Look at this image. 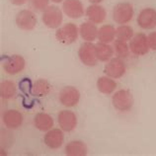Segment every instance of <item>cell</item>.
Returning <instances> with one entry per match:
<instances>
[{
    "mask_svg": "<svg viewBox=\"0 0 156 156\" xmlns=\"http://www.w3.org/2000/svg\"><path fill=\"white\" fill-rule=\"evenodd\" d=\"M112 103L116 110L121 111V112H126L133 108V97L128 90H119L113 95Z\"/></svg>",
    "mask_w": 156,
    "mask_h": 156,
    "instance_id": "cell-1",
    "label": "cell"
},
{
    "mask_svg": "<svg viewBox=\"0 0 156 156\" xmlns=\"http://www.w3.org/2000/svg\"><path fill=\"white\" fill-rule=\"evenodd\" d=\"M133 17V7L131 4L128 2H122L117 4L113 11L114 21L120 24V25H126L131 21Z\"/></svg>",
    "mask_w": 156,
    "mask_h": 156,
    "instance_id": "cell-2",
    "label": "cell"
},
{
    "mask_svg": "<svg viewBox=\"0 0 156 156\" xmlns=\"http://www.w3.org/2000/svg\"><path fill=\"white\" fill-rule=\"evenodd\" d=\"M55 38L63 44H71L78 38V28L73 23L65 24L63 27L57 29Z\"/></svg>",
    "mask_w": 156,
    "mask_h": 156,
    "instance_id": "cell-3",
    "label": "cell"
},
{
    "mask_svg": "<svg viewBox=\"0 0 156 156\" xmlns=\"http://www.w3.org/2000/svg\"><path fill=\"white\" fill-rule=\"evenodd\" d=\"M43 22L51 29L58 28L62 23V12L57 6H48L43 13Z\"/></svg>",
    "mask_w": 156,
    "mask_h": 156,
    "instance_id": "cell-4",
    "label": "cell"
},
{
    "mask_svg": "<svg viewBox=\"0 0 156 156\" xmlns=\"http://www.w3.org/2000/svg\"><path fill=\"white\" fill-rule=\"evenodd\" d=\"M78 56L81 62L87 66L96 65L98 58L96 55V44H93L91 42H87L81 44L78 51Z\"/></svg>",
    "mask_w": 156,
    "mask_h": 156,
    "instance_id": "cell-5",
    "label": "cell"
},
{
    "mask_svg": "<svg viewBox=\"0 0 156 156\" xmlns=\"http://www.w3.org/2000/svg\"><path fill=\"white\" fill-rule=\"evenodd\" d=\"M149 48L148 40L143 33H138L130 40L129 51L135 55H144L148 52Z\"/></svg>",
    "mask_w": 156,
    "mask_h": 156,
    "instance_id": "cell-6",
    "label": "cell"
},
{
    "mask_svg": "<svg viewBox=\"0 0 156 156\" xmlns=\"http://www.w3.org/2000/svg\"><path fill=\"white\" fill-rule=\"evenodd\" d=\"M80 100L79 91L72 86H66L59 93V102L65 107L71 108L78 104Z\"/></svg>",
    "mask_w": 156,
    "mask_h": 156,
    "instance_id": "cell-7",
    "label": "cell"
},
{
    "mask_svg": "<svg viewBox=\"0 0 156 156\" xmlns=\"http://www.w3.org/2000/svg\"><path fill=\"white\" fill-rule=\"evenodd\" d=\"M16 24L24 31H31L37 25V17L31 10H22L16 16Z\"/></svg>",
    "mask_w": 156,
    "mask_h": 156,
    "instance_id": "cell-8",
    "label": "cell"
},
{
    "mask_svg": "<svg viewBox=\"0 0 156 156\" xmlns=\"http://www.w3.org/2000/svg\"><path fill=\"white\" fill-rule=\"evenodd\" d=\"M57 120H58L60 129L63 131H67V133L72 131L77 126L76 115L68 110H63L59 112L58 116H57Z\"/></svg>",
    "mask_w": 156,
    "mask_h": 156,
    "instance_id": "cell-9",
    "label": "cell"
},
{
    "mask_svg": "<svg viewBox=\"0 0 156 156\" xmlns=\"http://www.w3.org/2000/svg\"><path fill=\"white\" fill-rule=\"evenodd\" d=\"M137 24L138 26L144 29V30H149L156 27V10L153 8H145L141 10L137 17Z\"/></svg>",
    "mask_w": 156,
    "mask_h": 156,
    "instance_id": "cell-10",
    "label": "cell"
},
{
    "mask_svg": "<svg viewBox=\"0 0 156 156\" xmlns=\"http://www.w3.org/2000/svg\"><path fill=\"white\" fill-rule=\"evenodd\" d=\"M25 59L21 55H12L6 58L5 62L3 64V68L6 73L10 75L18 74L25 68Z\"/></svg>",
    "mask_w": 156,
    "mask_h": 156,
    "instance_id": "cell-11",
    "label": "cell"
},
{
    "mask_svg": "<svg viewBox=\"0 0 156 156\" xmlns=\"http://www.w3.org/2000/svg\"><path fill=\"white\" fill-rule=\"evenodd\" d=\"M104 71L108 76L118 79L126 73V65L120 57L111 58L108 64H106Z\"/></svg>",
    "mask_w": 156,
    "mask_h": 156,
    "instance_id": "cell-12",
    "label": "cell"
},
{
    "mask_svg": "<svg viewBox=\"0 0 156 156\" xmlns=\"http://www.w3.org/2000/svg\"><path fill=\"white\" fill-rule=\"evenodd\" d=\"M62 10L65 15L72 19L81 18L84 15V7L80 0H65Z\"/></svg>",
    "mask_w": 156,
    "mask_h": 156,
    "instance_id": "cell-13",
    "label": "cell"
},
{
    "mask_svg": "<svg viewBox=\"0 0 156 156\" xmlns=\"http://www.w3.org/2000/svg\"><path fill=\"white\" fill-rule=\"evenodd\" d=\"M44 141L48 147L51 149H58L64 141V134L62 129H50L44 137Z\"/></svg>",
    "mask_w": 156,
    "mask_h": 156,
    "instance_id": "cell-14",
    "label": "cell"
},
{
    "mask_svg": "<svg viewBox=\"0 0 156 156\" xmlns=\"http://www.w3.org/2000/svg\"><path fill=\"white\" fill-rule=\"evenodd\" d=\"M3 122L8 129H16L22 126L23 116L16 110H8L3 114Z\"/></svg>",
    "mask_w": 156,
    "mask_h": 156,
    "instance_id": "cell-15",
    "label": "cell"
},
{
    "mask_svg": "<svg viewBox=\"0 0 156 156\" xmlns=\"http://www.w3.org/2000/svg\"><path fill=\"white\" fill-rule=\"evenodd\" d=\"M86 16L90 22L94 24H100L104 22L106 19V10L103 6H100L98 4H93L89 6L86 10Z\"/></svg>",
    "mask_w": 156,
    "mask_h": 156,
    "instance_id": "cell-16",
    "label": "cell"
},
{
    "mask_svg": "<svg viewBox=\"0 0 156 156\" xmlns=\"http://www.w3.org/2000/svg\"><path fill=\"white\" fill-rule=\"evenodd\" d=\"M98 29L96 25L92 22H84L80 26L79 33L81 38L87 42H93L98 38Z\"/></svg>",
    "mask_w": 156,
    "mask_h": 156,
    "instance_id": "cell-17",
    "label": "cell"
},
{
    "mask_svg": "<svg viewBox=\"0 0 156 156\" xmlns=\"http://www.w3.org/2000/svg\"><path fill=\"white\" fill-rule=\"evenodd\" d=\"M65 154L68 156H84L87 154V146L80 140H72L65 146Z\"/></svg>",
    "mask_w": 156,
    "mask_h": 156,
    "instance_id": "cell-18",
    "label": "cell"
},
{
    "mask_svg": "<svg viewBox=\"0 0 156 156\" xmlns=\"http://www.w3.org/2000/svg\"><path fill=\"white\" fill-rule=\"evenodd\" d=\"M35 126L41 131H48L52 129L53 126V120L52 118L48 114L39 113L36 115L34 120Z\"/></svg>",
    "mask_w": 156,
    "mask_h": 156,
    "instance_id": "cell-19",
    "label": "cell"
},
{
    "mask_svg": "<svg viewBox=\"0 0 156 156\" xmlns=\"http://www.w3.org/2000/svg\"><path fill=\"white\" fill-rule=\"evenodd\" d=\"M97 88L98 90L106 95H110L112 94L117 88L116 81L113 80L112 77L110 76H102L97 81Z\"/></svg>",
    "mask_w": 156,
    "mask_h": 156,
    "instance_id": "cell-20",
    "label": "cell"
},
{
    "mask_svg": "<svg viewBox=\"0 0 156 156\" xmlns=\"http://www.w3.org/2000/svg\"><path fill=\"white\" fill-rule=\"evenodd\" d=\"M96 55L98 60L105 62L112 58L114 55V48L109 44L100 42L96 44Z\"/></svg>",
    "mask_w": 156,
    "mask_h": 156,
    "instance_id": "cell-21",
    "label": "cell"
},
{
    "mask_svg": "<svg viewBox=\"0 0 156 156\" xmlns=\"http://www.w3.org/2000/svg\"><path fill=\"white\" fill-rule=\"evenodd\" d=\"M51 91V84L46 79H39L37 80L34 85L32 86L31 92L34 96L37 97H44L47 96Z\"/></svg>",
    "mask_w": 156,
    "mask_h": 156,
    "instance_id": "cell-22",
    "label": "cell"
},
{
    "mask_svg": "<svg viewBox=\"0 0 156 156\" xmlns=\"http://www.w3.org/2000/svg\"><path fill=\"white\" fill-rule=\"evenodd\" d=\"M116 37V29L112 25H104L98 31V39L100 42L109 44L113 42Z\"/></svg>",
    "mask_w": 156,
    "mask_h": 156,
    "instance_id": "cell-23",
    "label": "cell"
},
{
    "mask_svg": "<svg viewBox=\"0 0 156 156\" xmlns=\"http://www.w3.org/2000/svg\"><path fill=\"white\" fill-rule=\"evenodd\" d=\"M16 91L17 88L13 81L5 80L0 84V95L3 99H12L16 95Z\"/></svg>",
    "mask_w": 156,
    "mask_h": 156,
    "instance_id": "cell-24",
    "label": "cell"
},
{
    "mask_svg": "<svg viewBox=\"0 0 156 156\" xmlns=\"http://www.w3.org/2000/svg\"><path fill=\"white\" fill-rule=\"evenodd\" d=\"M116 37H117V39L125 41V42L130 41L133 38V28L126 25H122L120 27H118L116 30Z\"/></svg>",
    "mask_w": 156,
    "mask_h": 156,
    "instance_id": "cell-25",
    "label": "cell"
},
{
    "mask_svg": "<svg viewBox=\"0 0 156 156\" xmlns=\"http://www.w3.org/2000/svg\"><path fill=\"white\" fill-rule=\"evenodd\" d=\"M114 48L119 57H126L129 51V46L125 41L117 39L114 43Z\"/></svg>",
    "mask_w": 156,
    "mask_h": 156,
    "instance_id": "cell-26",
    "label": "cell"
},
{
    "mask_svg": "<svg viewBox=\"0 0 156 156\" xmlns=\"http://www.w3.org/2000/svg\"><path fill=\"white\" fill-rule=\"evenodd\" d=\"M30 5L36 11H44L48 7L50 0H29Z\"/></svg>",
    "mask_w": 156,
    "mask_h": 156,
    "instance_id": "cell-27",
    "label": "cell"
},
{
    "mask_svg": "<svg viewBox=\"0 0 156 156\" xmlns=\"http://www.w3.org/2000/svg\"><path fill=\"white\" fill-rule=\"evenodd\" d=\"M147 40H148V44L149 48L151 50L156 51V32H152L150 33L147 37Z\"/></svg>",
    "mask_w": 156,
    "mask_h": 156,
    "instance_id": "cell-28",
    "label": "cell"
},
{
    "mask_svg": "<svg viewBox=\"0 0 156 156\" xmlns=\"http://www.w3.org/2000/svg\"><path fill=\"white\" fill-rule=\"evenodd\" d=\"M10 1L14 4V5H23V4H25L28 0H10Z\"/></svg>",
    "mask_w": 156,
    "mask_h": 156,
    "instance_id": "cell-29",
    "label": "cell"
},
{
    "mask_svg": "<svg viewBox=\"0 0 156 156\" xmlns=\"http://www.w3.org/2000/svg\"><path fill=\"white\" fill-rule=\"evenodd\" d=\"M90 2L91 3H93V4H97V3H100V2H102L103 0H89Z\"/></svg>",
    "mask_w": 156,
    "mask_h": 156,
    "instance_id": "cell-30",
    "label": "cell"
},
{
    "mask_svg": "<svg viewBox=\"0 0 156 156\" xmlns=\"http://www.w3.org/2000/svg\"><path fill=\"white\" fill-rule=\"evenodd\" d=\"M52 2H55V3H59L61 1H63V0H51Z\"/></svg>",
    "mask_w": 156,
    "mask_h": 156,
    "instance_id": "cell-31",
    "label": "cell"
}]
</instances>
